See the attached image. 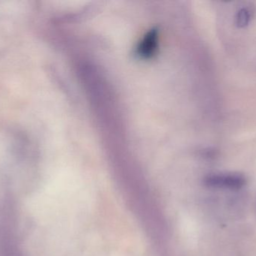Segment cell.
Returning a JSON list of instances; mask_svg holds the SVG:
<instances>
[{"label": "cell", "mask_w": 256, "mask_h": 256, "mask_svg": "<svg viewBox=\"0 0 256 256\" xmlns=\"http://www.w3.org/2000/svg\"><path fill=\"white\" fill-rule=\"evenodd\" d=\"M246 182L244 176L238 173L213 174L206 180V184L210 187L227 189H242Z\"/></svg>", "instance_id": "obj_1"}, {"label": "cell", "mask_w": 256, "mask_h": 256, "mask_svg": "<svg viewBox=\"0 0 256 256\" xmlns=\"http://www.w3.org/2000/svg\"><path fill=\"white\" fill-rule=\"evenodd\" d=\"M250 21V14L246 9H242L238 12L236 16V24L238 27H245Z\"/></svg>", "instance_id": "obj_2"}]
</instances>
